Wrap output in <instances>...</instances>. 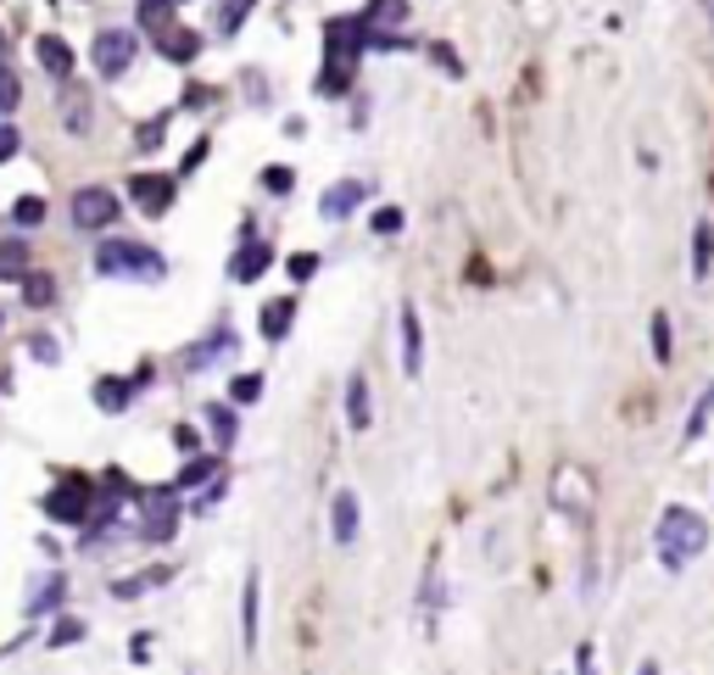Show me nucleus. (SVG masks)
<instances>
[{"mask_svg":"<svg viewBox=\"0 0 714 675\" xmlns=\"http://www.w3.org/2000/svg\"><path fill=\"white\" fill-rule=\"evenodd\" d=\"M708 418H714V380H708V385L697 391V402L686 407V425H681V442H686V447L708 436Z\"/></svg>","mask_w":714,"mask_h":675,"instance_id":"25","label":"nucleus"},{"mask_svg":"<svg viewBox=\"0 0 714 675\" xmlns=\"http://www.w3.org/2000/svg\"><path fill=\"white\" fill-rule=\"evenodd\" d=\"M262 190H268V196H291V190H296V174H291L285 162H274V167H262Z\"/></svg>","mask_w":714,"mask_h":675,"instance_id":"35","label":"nucleus"},{"mask_svg":"<svg viewBox=\"0 0 714 675\" xmlns=\"http://www.w3.org/2000/svg\"><path fill=\"white\" fill-rule=\"evenodd\" d=\"M96 274L101 280H140V285H156L167 274L162 251L145 246V240H101L96 246Z\"/></svg>","mask_w":714,"mask_h":675,"instance_id":"2","label":"nucleus"},{"mask_svg":"<svg viewBox=\"0 0 714 675\" xmlns=\"http://www.w3.org/2000/svg\"><path fill=\"white\" fill-rule=\"evenodd\" d=\"M257 636H262V575L246 569V580H240V647L257 653Z\"/></svg>","mask_w":714,"mask_h":675,"instance_id":"13","label":"nucleus"},{"mask_svg":"<svg viewBox=\"0 0 714 675\" xmlns=\"http://www.w3.org/2000/svg\"><path fill=\"white\" fill-rule=\"evenodd\" d=\"M178 525H185V509H178V491H173V480H167V486L140 491V502H134V542L162 547V542H173V536H178Z\"/></svg>","mask_w":714,"mask_h":675,"instance_id":"3","label":"nucleus"},{"mask_svg":"<svg viewBox=\"0 0 714 675\" xmlns=\"http://www.w3.org/2000/svg\"><path fill=\"white\" fill-rule=\"evenodd\" d=\"M357 18H364L369 34H397V29H408V0H369Z\"/></svg>","mask_w":714,"mask_h":675,"instance_id":"20","label":"nucleus"},{"mask_svg":"<svg viewBox=\"0 0 714 675\" xmlns=\"http://www.w3.org/2000/svg\"><path fill=\"white\" fill-rule=\"evenodd\" d=\"M369 196H375L369 179H335V185L318 196V213H324L329 224H346V218H357V207H364Z\"/></svg>","mask_w":714,"mask_h":675,"instance_id":"9","label":"nucleus"},{"mask_svg":"<svg viewBox=\"0 0 714 675\" xmlns=\"http://www.w3.org/2000/svg\"><path fill=\"white\" fill-rule=\"evenodd\" d=\"M23 296H29V307H51V302H56V280L34 269V274L23 280Z\"/></svg>","mask_w":714,"mask_h":675,"instance_id":"33","label":"nucleus"},{"mask_svg":"<svg viewBox=\"0 0 714 675\" xmlns=\"http://www.w3.org/2000/svg\"><path fill=\"white\" fill-rule=\"evenodd\" d=\"M224 497H229V480L218 475V480H213V486H207V491L196 497V514H213V509H218V502H224Z\"/></svg>","mask_w":714,"mask_h":675,"instance_id":"43","label":"nucleus"},{"mask_svg":"<svg viewBox=\"0 0 714 675\" xmlns=\"http://www.w3.org/2000/svg\"><path fill=\"white\" fill-rule=\"evenodd\" d=\"M45 218H51V202H45V196H18V202H12V224H18V229H40Z\"/></svg>","mask_w":714,"mask_h":675,"instance_id":"32","label":"nucleus"},{"mask_svg":"<svg viewBox=\"0 0 714 675\" xmlns=\"http://www.w3.org/2000/svg\"><path fill=\"white\" fill-rule=\"evenodd\" d=\"M140 56V34L134 29H101L96 40H89V67H96L101 78H123Z\"/></svg>","mask_w":714,"mask_h":675,"instance_id":"5","label":"nucleus"},{"mask_svg":"<svg viewBox=\"0 0 714 675\" xmlns=\"http://www.w3.org/2000/svg\"><path fill=\"white\" fill-rule=\"evenodd\" d=\"M637 675H664V669H659V658H642V664H637Z\"/></svg>","mask_w":714,"mask_h":675,"instance_id":"49","label":"nucleus"},{"mask_svg":"<svg viewBox=\"0 0 714 675\" xmlns=\"http://www.w3.org/2000/svg\"><path fill=\"white\" fill-rule=\"evenodd\" d=\"M207 431H213V442L229 453V447L240 442V418H235V407H224V402H207Z\"/></svg>","mask_w":714,"mask_h":675,"instance_id":"29","label":"nucleus"},{"mask_svg":"<svg viewBox=\"0 0 714 675\" xmlns=\"http://www.w3.org/2000/svg\"><path fill=\"white\" fill-rule=\"evenodd\" d=\"M162 123H167V112H162V118H151V123H145V129H140V134H134V145H140V151H145V156H151V151H156V145H162Z\"/></svg>","mask_w":714,"mask_h":675,"instance_id":"46","label":"nucleus"},{"mask_svg":"<svg viewBox=\"0 0 714 675\" xmlns=\"http://www.w3.org/2000/svg\"><path fill=\"white\" fill-rule=\"evenodd\" d=\"M257 12V0H218V34L224 40H235L240 29H246V18Z\"/></svg>","mask_w":714,"mask_h":675,"instance_id":"30","label":"nucleus"},{"mask_svg":"<svg viewBox=\"0 0 714 675\" xmlns=\"http://www.w3.org/2000/svg\"><path fill=\"white\" fill-rule=\"evenodd\" d=\"M173 196H178V179H173V174H151V167H134V174H129V202H134V213L167 218V213H173Z\"/></svg>","mask_w":714,"mask_h":675,"instance_id":"7","label":"nucleus"},{"mask_svg":"<svg viewBox=\"0 0 714 675\" xmlns=\"http://www.w3.org/2000/svg\"><path fill=\"white\" fill-rule=\"evenodd\" d=\"M84 631H89V625L67 614V620H56V625L45 631V647H73V642H84Z\"/></svg>","mask_w":714,"mask_h":675,"instance_id":"34","label":"nucleus"},{"mask_svg":"<svg viewBox=\"0 0 714 675\" xmlns=\"http://www.w3.org/2000/svg\"><path fill=\"white\" fill-rule=\"evenodd\" d=\"M89 402H96L101 413H112V418H118V413H129V407H134V385H129L123 374H101L96 385H89Z\"/></svg>","mask_w":714,"mask_h":675,"instance_id":"18","label":"nucleus"},{"mask_svg":"<svg viewBox=\"0 0 714 675\" xmlns=\"http://www.w3.org/2000/svg\"><path fill=\"white\" fill-rule=\"evenodd\" d=\"M62 129L67 134H89V123H96V101H89V90H78V84H62Z\"/></svg>","mask_w":714,"mask_h":675,"instance_id":"17","label":"nucleus"},{"mask_svg":"<svg viewBox=\"0 0 714 675\" xmlns=\"http://www.w3.org/2000/svg\"><path fill=\"white\" fill-rule=\"evenodd\" d=\"M156 51H162L173 67H191V62L202 56V34H196V29H162V34H156Z\"/></svg>","mask_w":714,"mask_h":675,"instance_id":"21","label":"nucleus"},{"mask_svg":"<svg viewBox=\"0 0 714 675\" xmlns=\"http://www.w3.org/2000/svg\"><path fill=\"white\" fill-rule=\"evenodd\" d=\"M29 358L45 363V369H56V363H62V347L51 341V335H34V341H29Z\"/></svg>","mask_w":714,"mask_h":675,"instance_id":"42","label":"nucleus"},{"mask_svg":"<svg viewBox=\"0 0 714 675\" xmlns=\"http://www.w3.org/2000/svg\"><path fill=\"white\" fill-rule=\"evenodd\" d=\"M268 269H274V246L257 240V229L246 224V229H240V251L229 258V280H235V285H257Z\"/></svg>","mask_w":714,"mask_h":675,"instance_id":"8","label":"nucleus"},{"mask_svg":"<svg viewBox=\"0 0 714 675\" xmlns=\"http://www.w3.org/2000/svg\"><path fill=\"white\" fill-rule=\"evenodd\" d=\"M62 603H67V575L51 569V575L34 586V598L23 603V620H51V614H62Z\"/></svg>","mask_w":714,"mask_h":675,"instance_id":"16","label":"nucleus"},{"mask_svg":"<svg viewBox=\"0 0 714 675\" xmlns=\"http://www.w3.org/2000/svg\"><path fill=\"white\" fill-rule=\"evenodd\" d=\"M40 509H45L51 525H73V531H84L89 509H96V480H89V475H62V480L40 497Z\"/></svg>","mask_w":714,"mask_h":675,"instance_id":"4","label":"nucleus"},{"mask_svg":"<svg viewBox=\"0 0 714 675\" xmlns=\"http://www.w3.org/2000/svg\"><path fill=\"white\" fill-rule=\"evenodd\" d=\"M686 269H692V285H703L714 274V218L692 224V258H686Z\"/></svg>","mask_w":714,"mask_h":675,"instance_id":"19","label":"nucleus"},{"mask_svg":"<svg viewBox=\"0 0 714 675\" xmlns=\"http://www.w3.org/2000/svg\"><path fill=\"white\" fill-rule=\"evenodd\" d=\"M397 341H402V374L419 380V374H424V324H419V307H413V302L397 307Z\"/></svg>","mask_w":714,"mask_h":675,"instance_id":"10","label":"nucleus"},{"mask_svg":"<svg viewBox=\"0 0 714 675\" xmlns=\"http://www.w3.org/2000/svg\"><path fill=\"white\" fill-rule=\"evenodd\" d=\"M23 642H29V636H18V642H7V647H0V658H12V653H18Z\"/></svg>","mask_w":714,"mask_h":675,"instance_id":"50","label":"nucleus"},{"mask_svg":"<svg viewBox=\"0 0 714 675\" xmlns=\"http://www.w3.org/2000/svg\"><path fill=\"white\" fill-rule=\"evenodd\" d=\"M235 347H240L235 324H218V329H207L202 341H196V352H185V358H178V369H185V374H202V369H213L218 358H229Z\"/></svg>","mask_w":714,"mask_h":675,"instance_id":"11","label":"nucleus"},{"mask_svg":"<svg viewBox=\"0 0 714 675\" xmlns=\"http://www.w3.org/2000/svg\"><path fill=\"white\" fill-rule=\"evenodd\" d=\"M34 56H40L45 78H56V84H73V67H78V56H73V45H67L62 34H40V40H34Z\"/></svg>","mask_w":714,"mask_h":675,"instance_id":"15","label":"nucleus"},{"mask_svg":"<svg viewBox=\"0 0 714 675\" xmlns=\"http://www.w3.org/2000/svg\"><path fill=\"white\" fill-rule=\"evenodd\" d=\"M173 12H178V0H134V34L173 29Z\"/></svg>","mask_w":714,"mask_h":675,"instance_id":"24","label":"nucleus"},{"mask_svg":"<svg viewBox=\"0 0 714 675\" xmlns=\"http://www.w3.org/2000/svg\"><path fill=\"white\" fill-rule=\"evenodd\" d=\"M357 531H364V502H357V491H335L329 497V536H335V547H357Z\"/></svg>","mask_w":714,"mask_h":675,"instance_id":"12","label":"nucleus"},{"mask_svg":"<svg viewBox=\"0 0 714 675\" xmlns=\"http://www.w3.org/2000/svg\"><path fill=\"white\" fill-rule=\"evenodd\" d=\"M73 224L84 229V235H107L118 218H123V202L107 190V185H84V190H73Z\"/></svg>","mask_w":714,"mask_h":675,"instance_id":"6","label":"nucleus"},{"mask_svg":"<svg viewBox=\"0 0 714 675\" xmlns=\"http://www.w3.org/2000/svg\"><path fill=\"white\" fill-rule=\"evenodd\" d=\"M167 580H173V569H167V564H156L151 575H123V580H112V598H118V603H134V598H145V592H151V586H167Z\"/></svg>","mask_w":714,"mask_h":675,"instance_id":"27","label":"nucleus"},{"mask_svg":"<svg viewBox=\"0 0 714 675\" xmlns=\"http://www.w3.org/2000/svg\"><path fill=\"white\" fill-rule=\"evenodd\" d=\"M575 675H597V647H592V642L575 647Z\"/></svg>","mask_w":714,"mask_h":675,"instance_id":"47","label":"nucleus"},{"mask_svg":"<svg viewBox=\"0 0 714 675\" xmlns=\"http://www.w3.org/2000/svg\"><path fill=\"white\" fill-rule=\"evenodd\" d=\"M285 269H291V280H296V285H307V280L324 269V258H318V251H291V263H285Z\"/></svg>","mask_w":714,"mask_h":675,"instance_id":"37","label":"nucleus"},{"mask_svg":"<svg viewBox=\"0 0 714 675\" xmlns=\"http://www.w3.org/2000/svg\"><path fill=\"white\" fill-rule=\"evenodd\" d=\"M708 18H714V0H708Z\"/></svg>","mask_w":714,"mask_h":675,"instance_id":"52","label":"nucleus"},{"mask_svg":"<svg viewBox=\"0 0 714 675\" xmlns=\"http://www.w3.org/2000/svg\"><path fill=\"white\" fill-rule=\"evenodd\" d=\"M351 78H357L351 62H324V73H318V96H346Z\"/></svg>","mask_w":714,"mask_h":675,"instance_id":"31","label":"nucleus"},{"mask_svg":"<svg viewBox=\"0 0 714 675\" xmlns=\"http://www.w3.org/2000/svg\"><path fill=\"white\" fill-rule=\"evenodd\" d=\"M296 296H274V302H262V313H257V335L268 347H280L285 335H291V324H296Z\"/></svg>","mask_w":714,"mask_h":675,"instance_id":"14","label":"nucleus"},{"mask_svg":"<svg viewBox=\"0 0 714 675\" xmlns=\"http://www.w3.org/2000/svg\"><path fill=\"white\" fill-rule=\"evenodd\" d=\"M430 62H435V67H446V78H464V56H458L453 45H446V40H435V45H430Z\"/></svg>","mask_w":714,"mask_h":675,"instance_id":"38","label":"nucleus"},{"mask_svg":"<svg viewBox=\"0 0 714 675\" xmlns=\"http://www.w3.org/2000/svg\"><path fill=\"white\" fill-rule=\"evenodd\" d=\"M708 520L697 509H686V502H664V514L653 525V558L664 575H686L703 553H708Z\"/></svg>","mask_w":714,"mask_h":675,"instance_id":"1","label":"nucleus"},{"mask_svg":"<svg viewBox=\"0 0 714 675\" xmlns=\"http://www.w3.org/2000/svg\"><path fill=\"white\" fill-rule=\"evenodd\" d=\"M29 274H34L29 246L23 240H0V285H23Z\"/></svg>","mask_w":714,"mask_h":675,"instance_id":"26","label":"nucleus"},{"mask_svg":"<svg viewBox=\"0 0 714 675\" xmlns=\"http://www.w3.org/2000/svg\"><path fill=\"white\" fill-rule=\"evenodd\" d=\"M18 101H23V84H18V73H12V67H0V118H12V112H18Z\"/></svg>","mask_w":714,"mask_h":675,"instance_id":"36","label":"nucleus"},{"mask_svg":"<svg viewBox=\"0 0 714 675\" xmlns=\"http://www.w3.org/2000/svg\"><path fill=\"white\" fill-rule=\"evenodd\" d=\"M229 396H235L240 407H251V402L262 396V374H235V380H229Z\"/></svg>","mask_w":714,"mask_h":675,"instance_id":"40","label":"nucleus"},{"mask_svg":"<svg viewBox=\"0 0 714 675\" xmlns=\"http://www.w3.org/2000/svg\"><path fill=\"white\" fill-rule=\"evenodd\" d=\"M218 475H224V464H218L213 453H196V458H191L185 469L173 475V491H178V497H185V491H202V486H213Z\"/></svg>","mask_w":714,"mask_h":675,"instance_id":"23","label":"nucleus"},{"mask_svg":"<svg viewBox=\"0 0 714 675\" xmlns=\"http://www.w3.org/2000/svg\"><path fill=\"white\" fill-rule=\"evenodd\" d=\"M346 425H351L357 436L375 425V396H369V380H364V374L346 380Z\"/></svg>","mask_w":714,"mask_h":675,"instance_id":"22","label":"nucleus"},{"mask_svg":"<svg viewBox=\"0 0 714 675\" xmlns=\"http://www.w3.org/2000/svg\"><path fill=\"white\" fill-rule=\"evenodd\" d=\"M648 341H653V363L670 369V363H675V329H670V313H664V307L648 318Z\"/></svg>","mask_w":714,"mask_h":675,"instance_id":"28","label":"nucleus"},{"mask_svg":"<svg viewBox=\"0 0 714 675\" xmlns=\"http://www.w3.org/2000/svg\"><path fill=\"white\" fill-rule=\"evenodd\" d=\"M129 658H134V664H151V636H145V631L129 642Z\"/></svg>","mask_w":714,"mask_h":675,"instance_id":"48","label":"nucleus"},{"mask_svg":"<svg viewBox=\"0 0 714 675\" xmlns=\"http://www.w3.org/2000/svg\"><path fill=\"white\" fill-rule=\"evenodd\" d=\"M402 224H408V213H402V207H375V218H369V229H375V235H402Z\"/></svg>","mask_w":714,"mask_h":675,"instance_id":"39","label":"nucleus"},{"mask_svg":"<svg viewBox=\"0 0 714 675\" xmlns=\"http://www.w3.org/2000/svg\"><path fill=\"white\" fill-rule=\"evenodd\" d=\"M207 151H213V140H207V134H202V140H191V151H185V162H178V174H173V179H191L196 167L207 162Z\"/></svg>","mask_w":714,"mask_h":675,"instance_id":"41","label":"nucleus"},{"mask_svg":"<svg viewBox=\"0 0 714 675\" xmlns=\"http://www.w3.org/2000/svg\"><path fill=\"white\" fill-rule=\"evenodd\" d=\"M18 145H23V134H18V123H7V118H0V167H7V162L18 156Z\"/></svg>","mask_w":714,"mask_h":675,"instance_id":"44","label":"nucleus"},{"mask_svg":"<svg viewBox=\"0 0 714 675\" xmlns=\"http://www.w3.org/2000/svg\"><path fill=\"white\" fill-rule=\"evenodd\" d=\"M0 329H7V313H0Z\"/></svg>","mask_w":714,"mask_h":675,"instance_id":"51","label":"nucleus"},{"mask_svg":"<svg viewBox=\"0 0 714 675\" xmlns=\"http://www.w3.org/2000/svg\"><path fill=\"white\" fill-rule=\"evenodd\" d=\"M167 442H173L178 453H185V458H196V447H202V436H196L191 425H173V431H167Z\"/></svg>","mask_w":714,"mask_h":675,"instance_id":"45","label":"nucleus"}]
</instances>
